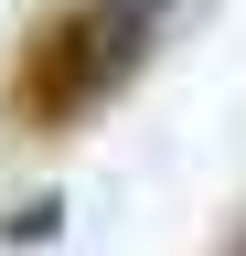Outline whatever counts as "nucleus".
<instances>
[{"mask_svg":"<svg viewBox=\"0 0 246 256\" xmlns=\"http://www.w3.org/2000/svg\"><path fill=\"white\" fill-rule=\"evenodd\" d=\"M118 11H139V22H161V11H171V0H118Z\"/></svg>","mask_w":246,"mask_h":256,"instance_id":"3","label":"nucleus"},{"mask_svg":"<svg viewBox=\"0 0 246 256\" xmlns=\"http://www.w3.org/2000/svg\"><path fill=\"white\" fill-rule=\"evenodd\" d=\"M225 256H246V235H235V246H225Z\"/></svg>","mask_w":246,"mask_h":256,"instance_id":"4","label":"nucleus"},{"mask_svg":"<svg viewBox=\"0 0 246 256\" xmlns=\"http://www.w3.org/2000/svg\"><path fill=\"white\" fill-rule=\"evenodd\" d=\"M139 54H150V22L139 11H118V0H75L65 22L43 32V43H22V75H11V118H33V128H65L86 118L97 96H118L139 75Z\"/></svg>","mask_w":246,"mask_h":256,"instance_id":"1","label":"nucleus"},{"mask_svg":"<svg viewBox=\"0 0 246 256\" xmlns=\"http://www.w3.org/2000/svg\"><path fill=\"white\" fill-rule=\"evenodd\" d=\"M54 214H65V203H22V214H11V246H43V235H54Z\"/></svg>","mask_w":246,"mask_h":256,"instance_id":"2","label":"nucleus"}]
</instances>
